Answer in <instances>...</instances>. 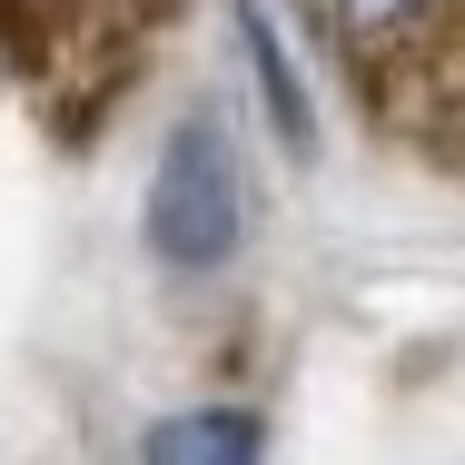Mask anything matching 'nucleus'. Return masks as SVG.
<instances>
[{"instance_id": "nucleus-1", "label": "nucleus", "mask_w": 465, "mask_h": 465, "mask_svg": "<svg viewBox=\"0 0 465 465\" xmlns=\"http://www.w3.org/2000/svg\"><path fill=\"white\" fill-rule=\"evenodd\" d=\"M376 149L465 179V0H287Z\"/></svg>"}, {"instance_id": "nucleus-2", "label": "nucleus", "mask_w": 465, "mask_h": 465, "mask_svg": "<svg viewBox=\"0 0 465 465\" xmlns=\"http://www.w3.org/2000/svg\"><path fill=\"white\" fill-rule=\"evenodd\" d=\"M179 0H0V80L50 139H99L169 40Z\"/></svg>"}, {"instance_id": "nucleus-3", "label": "nucleus", "mask_w": 465, "mask_h": 465, "mask_svg": "<svg viewBox=\"0 0 465 465\" xmlns=\"http://www.w3.org/2000/svg\"><path fill=\"white\" fill-rule=\"evenodd\" d=\"M238 248H248V169L218 139V119L188 109L149 169V258L169 278H218Z\"/></svg>"}, {"instance_id": "nucleus-4", "label": "nucleus", "mask_w": 465, "mask_h": 465, "mask_svg": "<svg viewBox=\"0 0 465 465\" xmlns=\"http://www.w3.org/2000/svg\"><path fill=\"white\" fill-rule=\"evenodd\" d=\"M238 60H248V80H258V109H268L278 149L307 159V149H317V99L297 80V50H287V30H278L268 0H238Z\"/></svg>"}, {"instance_id": "nucleus-5", "label": "nucleus", "mask_w": 465, "mask_h": 465, "mask_svg": "<svg viewBox=\"0 0 465 465\" xmlns=\"http://www.w3.org/2000/svg\"><path fill=\"white\" fill-rule=\"evenodd\" d=\"M139 465H268V416L258 406H179L139 436Z\"/></svg>"}]
</instances>
